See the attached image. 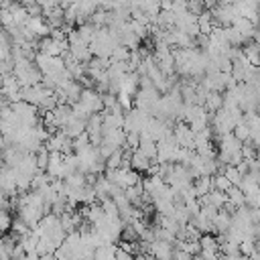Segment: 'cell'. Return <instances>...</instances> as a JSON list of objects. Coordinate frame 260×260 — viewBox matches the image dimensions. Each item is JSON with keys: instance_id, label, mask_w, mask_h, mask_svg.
I'll use <instances>...</instances> for the list:
<instances>
[{"instance_id": "obj_1", "label": "cell", "mask_w": 260, "mask_h": 260, "mask_svg": "<svg viewBox=\"0 0 260 260\" xmlns=\"http://www.w3.org/2000/svg\"><path fill=\"white\" fill-rule=\"evenodd\" d=\"M240 122H244L242 108H225L223 106L219 112L213 114V118H211V130L217 136H225V134H232Z\"/></svg>"}, {"instance_id": "obj_2", "label": "cell", "mask_w": 260, "mask_h": 260, "mask_svg": "<svg viewBox=\"0 0 260 260\" xmlns=\"http://www.w3.org/2000/svg\"><path fill=\"white\" fill-rule=\"evenodd\" d=\"M242 146L244 142H240L234 132L232 134H225V136H219V144H217V160L221 165H238L244 160L242 156Z\"/></svg>"}, {"instance_id": "obj_3", "label": "cell", "mask_w": 260, "mask_h": 260, "mask_svg": "<svg viewBox=\"0 0 260 260\" xmlns=\"http://www.w3.org/2000/svg\"><path fill=\"white\" fill-rule=\"evenodd\" d=\"M118 45H120V39L110 28H100L93 41L89 43L93 57H100V59H110Z\"/></svg>"}, {"instance_id": "obj_4", "label": "cell", "mask_w": 260, "mask_h": 260, "mask_svg": "<svg viewBox=\"0 0 260 260\" xmlns=\"http://www.w3.org/2000/svg\"><path fill=\"white\" fill-rule=\"evenodd\" d=\"M12 112H14L16 120L20 122V126H24V128H35V126L41 124V120H39V116H37L39 108L32 106V104H28V102H24V100L12 104Z\"/></svg>"}, {"instance_id": "obj_5", "label": "cell", "mask_w": 260, "mask_h": 260, "mask_svg": "<svg viewBox=\"0 0 260 260\" xmlns=\"http://www.w3.org/2000/svg\"><path fill=\"white\" fill-rule=\"evenodd\" d=\"M35 65L41 69L43 75H59L61 71H65V59L63 57H51L47 53H37L35 57Z\"/></svg>"}, {"instance_id": "obj_6", "label": "cell", "mask_w": 260, "mask_h": 260, "mask_svg": "<svg viewBox=\"0 0 260 260\" xmlns=\"http://www.w3.org/2000/svg\"><path fill=\"white\" fill-rule=\"evenodd\" d=\"M150 120H152L150 114H146V112H142V110H138V108H132L130 112H126L124 130H126V132H138V134H140V132H144V130L148 128Z\"/></svg>"}, {"instance_id": "obj_7", "label": "cell", "mask_w": 260, "mask_h": 260, "mask_svg": "<svg viewBox=\"0 0 260 260\" xmlns=\"http://www.w3.org/2000/svg\"><path fill=\"white\" fill-rule=\"evenodd\" d=\"M91 114H102L106 108H104V95L95 89V87H83V93H81V100H79Z\"/></svg>"}, {"instance_id": "obj_8", "label": "cell", "mask_w": 260, "mask_h": 260, "mask_svg": "<svg viewBox=\"0 0 260 260\" xmlns=\"http://www.w3.org/2000/svg\"><path fill=\"white\" fill-rule=\"evenodd\" d=\"M173 136L177 140V144L181 148H189V150H195V132L191 130V126L187 122H179L175 128H173Z\"/></svg>"}, {"instance_id": "obj_9", "label": "cell", "mask_w": 260, "mask_h": 260, "mask_svg": "<svg viewBox=\"0 0 260 260\" xmlns=\"http://www.w3.org/2000/svg\"><path fill=\"white\" fill-rule=\"evenodd\" d=\"M51 91H53V89L45 87L43 83H39V85H30V87H22V100L39 108V106L43 104V100H45Z\"/></svg>"}, {"instance_id": "obj_10", "label": "cell", "mask_w": 260, "mask_h": 260, "mask_svg": "<svg viewBox=\"0 0 260 260\" xmlns=\"http://www.w3.org/2000/svg\"><path fill=\"white\" fill-rule=\"evenodd\" d=\"M213 18H215V22H217V26H232V22L236 20V8H234V4L232 6H225V4H217L213 10Z\"/></svg>"}, {"instance_id": "obj_11", "label": "cell", "mask_w": 260, "mask_h": 260, "mask_svg": "<svg viewBox=\"0 0 260 260\" xmlns=\"http://www.w3.org/2000/svg\"><path fill=\"white\" fill-rule=\"evenodd\" d=\"M126 130L124 128H104V144H110L114 148L126 146Z\"/></svg>"}, {"instance_id": "obj_12", "label": "cell", "mask_w": 260, "mask_h": 260, "mask_svg": "<svg viewBox=\"0 0 260 260\" xmlns=\"http://www.w3.org/2000/svg\"><path fill=\"white\" fill-rule=\"evenodd\" d=\"M138 89H140V75L136 71H132V73H126L124 79L120 81L118 93H126V95H132L134 98L138 93Z\"/></svg>"}, {"instance_id": "obj_13", "label": "cell", "mask_w": 260, "mask_h": 260, "mask_svg": "<svg viewBox=\"0 0 260 260\" xmlns=\"http://www.w3.org/2000/svg\"><path fill=\"white\" fill-rule=\"evenodd\" d=\"M232 26L246 39V41H250V39H254L256 37V24L250 20V18H246V16H236V20L232 22Z\"/></svg>"}, {"instance_id": "obj_14", "label": "cell", "mask_w": 260, "mask_h": 260, "mask_svg": "<svg viewBox=\"0 0 260 260\" xmlns=\"http://www.w3.org/2000/svg\"><path fill=\"white\" fill-rule=\"evenodd\" d=\"M232 211H228V209H219L217 211V215H215V219H213V230L219 234V236H225L228 232H230V228H232Z\"/></svg>"}, {"instance_id": "obj_15", "label": "cell", "mask_w": 260, "mask_h": 260, "mask_svg": "<svg viewBox=\"0 0 260 260\" xmlns=\"http://www.w3.org/2000/svg\"><path fill=\"white\" fill-rule=\"evenodd\" d=\"M53 114H55V124H57V128L63 130V128L69 124V120L73 118V108H71L69 104H59V106L53 110Z\"/></svg>"}, {"instance_id": "obj_16", "label": "cell", "mask_w": 260, "mask_h": 260, "mask_svg": "<svg viewBox=\"0 0 260 260\" xmlns=\"http://www.w3.org/2000/svg\"><path fill=\"white\" fill-rule=\"evenodd\" d=\"M130 162H132V169H134V171H138V173H148V169H150V165H152L154 160H150L140 148H136V150H132V154H130Z\"/></svg>"}, {"instance_id": "obj_17", "label": "cell", "mask_w": 260, "mask_h": 260, "mask_svg": "<svg viewBox=\"0 0 260 260\" xmlns=\"http://www.w3.org/2000/svg\"><path fill=\"white\" fill-rule=\"evenodd\" d=\"M193 187H195V195L201 199L205 195H209L211 191H215V185H213V177H197L193 181Z\"/></svg>"}, {"instance_id": "obj_18", "label": "cell", "mask_w": 260, "mask_h": 260, "mask_svg": "<svg viewBox=\"0 0 260 260\" xmlns=\"http://www.w3.org/2000/svg\"><path fill=\"white\" fill-rule=\"evenodd\" d=\"M240 189H242L246 195L260 191V175H258V173H246L244 179H242V183H240Z\"/></svg>"}, {"instance_id": "obj_19", "label": "cell", "mask_w": 260, "mask_h": 260, "mask_svg": "<svg viewBox=\"0 0 260 260\" xmlns=\"http://www.w3.org/2000/svg\"><path fill=\"white\" fill-rule=\"evenodd\" d=\"M45 18H47L51 30H53V28H63V26H65V10H63L61 6H57V8L49 10V12H45Z\"/></svg>"}, {"instance_id": "obj_20", "label": "cell", "mask_w": 260, "mask_h": 260, "mask_svg": "<svg viewBox=\"0 0 260 260\" xmlns=\"http://www.w3.org/2000/svg\"><path fill=\"white\" fill-rule=\"evenodd\" d=\"M87 130V122H83V120H79V118H71L69 120V124L63 128V132L69 136V138H77V136H81L83 132Z\"/></svg>"}, {"instance_id": "obj_21", "label": "cell", "mask_w": 260, "mask_h": 260, "mask_svg": "<svg viewBox=\"0 0 260 260\" xmlns=\"http://www.w3.org/2000/svg\"><path fill=\"white\" fill-rule=\"evenodd\" d=\"M203 108H205L209 114L219 112V110L223 108V95H221L219 91H209V93H207V98H205Z\"/></svg>"}, {"instance_id": "obj_22", "label": "cell", "mask_w": 260, "mask_h": 260, "mask_svg": "<svg viewBox=\"0 0 260 260\" xmlns=\"http://www.w3.org/2000/svg\"><path fill=\"white\" fill-rule=\"evenodd\" d=\"M189 223H193L201 234H211V230H213V219H209V217L203 215L201 211H199L197 215H193Z\"/></svg>"}, {"instance_id": "obj_23", "label": "cell", "mask_w": 260, "mask_h": 260, "mask_svg": "<svg viewBox=\"0 0 260 260\" xmlns=\"http://www.w3.org/2000/svg\"><path fill=\"white\" fill-rule=\"evenodd\" d=\"M177 248H179V250H185V252L191 254V256H199V254H201V244H199V240H183V242H177Z\"/></svg>"}, {"instance_id": "obj_24", "label": "cell", "mask_w": 260, "mask_h": 260, "mask_svg": "<svg viewBox=\"0 0 260 260\" xmlns=\"http://www.w3.org/2000/svg\"><path fill=\"white\" fill-rule=\"evenodd\" d=\"M244 55H246V59H248L254 67H260V47H258L256 43L246 45V47H244Z\"/></svg>"}, {"instance_id": "obj_25", "label": "cell", "mask_w": 260, "mask_h": 260, "mask_svg": "<svg viewBox=\"0 0 260 260\" xmlns=\"http://www.w3.org/2000/svg\"><path fill=\"white\" fill-rule=\"evenodd\" d=\"M116 250H118V246H116V244L100 246V248H95L93 260H110V258H114V256H116Z\"/></svg>"}, {"instance_id": "obj_26", "label": "cell", "mask_w": 260, "mask_h": 260, "mask_svg": "<svg viewBox=\"0 0 260 260\" xmlns=\"http://www.w3.org/2000/svg\"><path fill=\"white\" fill-rule=\"evenodd\" d=\"M130 55H132V51H130L128 47L118 45V47H116V51L112 53L110 61H112V63H128V61H130Z\"/></svg>"}, {"instance_id": "obj_27", "label": "cell", "mask_w": 260, "mask_h": 260, "mask_svg": "<svg viewBox=\"0 0 260 260\" xmlns=\"http://www.w3.org/2000/svg\"><path fill=\"white\" fill-rule=\"evenodd\" d=\"M150 160H156V154H158V142H154V140H140V146H138Z\"/></svg>"}, {"instance_id": "obj_28", "label": "cell", "mask_w": 260, "mask_h": 260, "mask_svg": "<svg viewBox=\"0 0 260 260\" xmlns=\"http://www.w3.org/2000/svg\"><path fill=\"white\" fill-rule=\"evenodd\" d=\"M199 244H201V250H219V238L211 234H201Z\"/></svg>"}, {"instance_id": "obj_29", "label": "cell", "mask_w": 260, "mask_h": 260, "mask_svg": "<svg viewBox=\"0 0 260 260\" xmlns=\"http://www.w3.org/2000/svg\"><path fill=\"white\" fill-rule=\"evenodd\" d=\"M213 185H215V191H221V193H228L234 185H232V181L223 175V173H217V175H213Z\"/></svg>"}, {"instance_id": "obj_30", "label": "cell", "mask_w": 260, "mask_h": 260, "mask_svg": "<svg viewBox=\"0 0 260 260\" xmlns=\"http://www.w3.org/2000/svg\"><path fill=\"white\" fill-rule=\"evenodd\" d=\"M240 254L242 256H254L256 254V238H244L240 244Z\"/></svg>"}, {"instance_id": "obj_31", "label": "cell", "mask_w": 260, "mask_h": 260, "mask_svg": "<svg viewBox=\"0 0 260 260\" xmlns=\"http://www.w3.org/2000/svg\"><path fill=\"white\" fill-rule=\"evenodd\" d=\"M225 32H228V41H230V45L232 47H240V45H244L246 43V39L234 28V26H225Z\"/></svg>"}, {"instance_id": "obj_32", "label": "cell", "mask_w": 260, "mask_h": 260, "mask_svg": "<svg viewBox=\"0 0 260 260\" xmlns=\"http://www.w3.org/2000/svg\"><path fill=\"white\" fill-rule=\"evenodd\" d=\"M234 136H236L240 142H248V140H250V126H248L246 122H240V124L236 126V130H234Z\"/></svg>"}, {"instance_id": "obj_33", "label": "cell", "mask_w": 260, "mask_h": 260, "mask_svg": "<svg viewBox=\"0 0 260 260\" xmlns=\"http://www.w3.org/2000/svg\"><path fill=\"white\" fill-rule=\"evenodd\" d=\"M187 8H189V12L195 14V16H199L201 12L207 10V8H205V0H187Z\"/></svg>"}, {"instance_id": "obj_34", "label": "cell", "mask_w": 260, "mask_h": 260, "mask_svg": "<svg viewBox=\"0 0 260 260\" xmlns=\"http://www.w3.org/2000/svg\"><path fill=\"white\" fill-rule=\"evenodd\" d=\"M138 146H140V134H138V132H128V134H126V146H124V148L136 150Z\"/></svg>"}, {"instance_id": "obj_35", "label": "cell", "mask_w": 260, "mask_h": 260, "mask_svg": "<svg viewBox=\"0 0 260 260\" xmlns=\"http://www.w3.org/2000/svg\"><path fill=\"white\" fill-rule=\"evenodd\" d=\"M122 240H124V242H138L140 236L136 234V230H134L130 223H126V228H124V232H122Z\"/></svg>"}, {"instance_id": "obj_36", "label": "cell", "mask_w": 260, "mask_h": 260, "mask_svg": "<svg viewBox=\"0 0 260 260\" xmlns=\"http://www.w3.org/2000/svg\"><path fill=\"white\" fill-rule=\"evenodd\" d=\"M12 217H10V211H4L2 209V213H0V228L4 230V232H8V230H12Z\"/></svg>"}, {"instance_id": "obj_37", "label": "cell", "mask_w": 260, "mask_h": 260, "mask_svg": "<svg viewBox=\"0 0 260 260\" xmlns=\"http://www.w3.org/2000/svg\"><path fill=\"white\" fill-rule=\"evenodd\" d=\"M246 205L252 207V209H260V191L246 195Z\"/></svg>"}, {"instance_id": "obj_38", "label": "cell", "mask_w": 260, "mask_h": 260, "mask_svg": "<svg viewBox=\"0 0 260 260\" xmlns=\"http://www.w3.org/2000/svg\"><path fill=\"white\" fill-rule=\"evenodd\" d=\"M203 260H219L221 258V252L219 250H201L199 254Z\"/></svg>"}, {"instance_id": "obj_39", "label": "cell", "mask_w": 260, "mask_h": 260, "mask_svg": "<svg viewBox=\"0 0 260 260\" xmlns=\"http://www.w3.org/2000/svg\"><path fill=\"white\" fill-rule=\"evenodd\" d=\"M116 260H136V256L130 254V252H126V250H122V248L118 246V250H116Z\"/></svg>"}, {"instance_id": "obj_40", "label": "cell", "mask_w": 260, "mask_h": 260, "mask_svg": "<svg viewBox=\"0 0 260 260\" xmlns=\"http://www.w3.org/2000/svg\"><path fill=\"white\" fill-rule=\"evenodd\" d=\"M173 260H193V256L191 254H187L185 250H175V256H173Z\"/></svg>"}, {"instance_id": "obj_41", "label": "cell", "mask_w": 260, "mask_h": 260, "mask_svg": "<svg viewBox=\"0 0 260 260\" xmlns=\"http://www.w3.org/2000/svg\"><path fill=\"white\" fill-rule=\"evenodd\" d=\"M173 4H175V0H160L162 10H171V8H173Z\"/></svg>"}, {"instance_id": "obj_42", "label": "cell", "mask_w": 260, "mask_h": 260, "mask_svg": "<svg viewBox=\"0 0 260 260\" xmlns=\"http://www.w3.org/2000/svg\"><path fill=\"white\" fill-rule=\"evenodd\" d=\"M238 0H217V4H225V6H232V4H236Z\"/></svg>"}, {"instance_id": "obj_43", "label": "cell", "mask_w": 260, "mask_h": 260, "mask_svg": "<svg viewBox=\"0 0 260 260\" xmlns=\"http://www.w3.org/2000/svg\"><path fill=\"white\" fill-rule=\"evenodd\" d=\"M41 260H57V256L55 254H45V256H41Z\"/></svg>"}, {"instance_id": "obj_44", "label": "cell", "mask_w": 260, "mask_h": 260, "mask_svg": "<svg viewBox=\"0 0 260 260\" xmlns=\"http://www.w3.org/2000/svg\"><path fill=\"white\" fill-rule=\"evenodd\" d=\"M258 16H260V4H258Z\"/></svg>"}]
</instances>
